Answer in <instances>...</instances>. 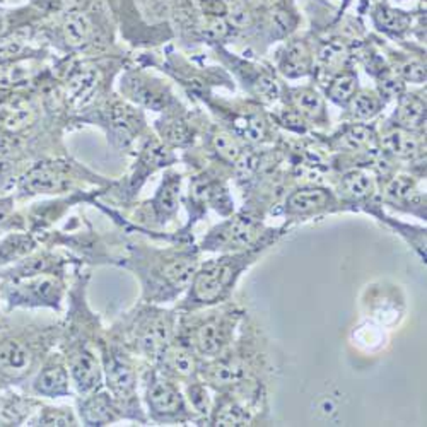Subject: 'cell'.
Listing matches in <instances>:
<instances>
[{"label":"cell","instance_id":"obj_24","mask_svg":"<svg viewBox=\"0 0 427 427\" xmlns=\"http://www.w3.org/2000/svg\"><path fill=\"white\" fill-rule=\"evenodd\" d=\"M370 139H371L370 128H367V127H354V128H350L349 132H345L344 135H342L340 144L347 149L355 150V149L362 148V145L366 144V142Z\"/></svg>","mask_w":427,"mask_h":427},{"label":"cell","instance_id":"obj_14","mask_svg":"<svg viewBox=\"0 0 427 427\" xmlns=\"http://www.w3.org/2000/svg\"><path fill=\"white\" fill-rule=\"evenodd\" d=\"M64 29L67 40H69L70 43L81 45L87 40V36H89L91 26L86 16L81 14V12H72V14L65 19Z\"/></svg>","mask_w":427,"mask_h":427},{"label":"cell","instance_id":"obj_23","mask_svg":"<svg viewBox=\"0 0 427 427\" xmlns=\"http://www.w3.org/2000/svg\"><path fill=\"white\" fill-rule=\"evenodd\" d=\"M414 182L407 177H399L392 179L390 185L387 187V199L392 202H401V200L410 199V195L414 194Z\"/></svg>","mask_w":427,"mask_h":427},{"label":"cell","instance_id":"obj_18","mask_svg":"<svg viewBox=\"0 0 427 427\" xmlns=\"http://www.w3.org/2000/svg\"><path fill=\"white\" fill-rule=\"evenodd\" d=\"M399 118L401 121V125L405 127H412L417 128L424 123L426 120V111H424V104H422L418 99H405L400 106V113Z\"/></svg>","mask_w":427,"mask_h":427},{"label":"cell","instance_id":"obj_20","mask_svg":"<svg viewBox=\"0 0 427 427\" xmlns=\"http://www.w3.org/2000/svg\"><path fill=\"white\" fill-rule=\"evenodd\" d=\"M282 72L287 75H301L306 72L308 67V60L306 55H304V50L299 45H292L291 48L287 50L286 57L282 58Z\"/></svg>","mask_w":427,"mask_h":427},{"label":"cell","instance_id":"obj_22","mask_svg":"<svg viewBox=\"0 0 427 427\" xmlns=\"http://www.w3.org/2000/svg\"><path fill=\"white\" fill-rule=\"evenodd\" d=\"M379 99L376 98L375 94H370V93H362L359 94L357 98L354 99V115L357 116V118H371V116H375L376 113L379 111Z\"/></svg>","mask_w":427,"mask_h":427},{"label":"cell","instance_id":"obj_25","mask_svg":"<svg viewBox=\"0 0 427 427\" xmlns=\"http://www.w3.org/2000/svg\"><path fill=\"white\" fill-rule=\"evenodd\" d=\"M188 399H190V404L194 405V409L200 414H207L209 412V395L207 390L202 387V384H194V387H188Z\"/></svg>","mask_w":427,"mask_h":427},{"label":"cell","instance_id":"obj_29","mask_svg":"<svg viewBox=\"0 0 427 427\" xmlns=\"http://www.w3.org/2000/svg\"><path fill=\"white\" fill-rule=\"evenodd\" d=\"M245 135H248L250 140H262L265 135V123L260 118H250L245 125Z\"/></svg>","mask_w":427,"mask_h":427},{"label":"cell","instance_id":"obj_7","mask_svg":"<svg viewBox=\"0 0 427 427\" xmlns=\"http://www.w3.org/2000/svg\"><path fill=\"white\" fill-rule=\"evenodd\" d=\"M104 371L108 387L116 400L128 401L135 399V372L120 350L111 349L104 353Z\"/></svg>","mask_w":427,"mask_h":427},{"label":"cell","instance_id":"obj_2","mask_svg":"<svg viewBox=\"0 0 427 427\" xmlns=\"http://www.w3.org/2000/svg\"><path fill=\"white\" fill-rule=\"evenodd\" d=\"M174 320L167 311H149L137 316L132 328V342L140 354L148 357H161L166 347L171 344Z\"/></svg>","mask_w":427,"mask_h":427},{"label":"cell","instance_id":"obj_15","mask_svg":"<svg viewBox=\"0 0 427 427\" xmlns=\"http://www.w3.org/2000/svg\"><path fill=\"white\" fill-rule=\"evenodd\" d=\"M29 426H77V418L70 409H47L41 410Z\"/></svg>","mask_w":427,"mask_h":427},{"label":"cell","instance_id":"obj_9","mask_svg":"<svg viewBox=\"0 0 427 427\" xmlns=\"http://www.w3.org/2000/svg\"><path fill=\"white\" fill-rule=\"evenodd\" d=\"M333 204V196L326 190L306 188V190H299L289 196L286 211L289 216H311V214L326 211Z\"/></svg>","mask_w":427,"mask_h":427},{"label":"cell","instance_id":"obj_11","mask_svg":"<svg viewBox=\"0 0 427 427\" xmlns=\"http://www.w3.org/2000/svg\"><path fill=\"white\" fill-rule=\"evenodd\" d=\"M81 416L86 426H104L120 418L106 393H98L81 404Z\"/></svg>","mask_w":427,"mask_h":427},{"label":"cell","instance_id":"obj_12","mask_svg":"<svg viewBox=\"0 0 427 427\" xmlns=\"http://www.w3.org/2000/svg\"><path fill=\"white\" fill-rule=\"evenodd\" d=\"M178 196H179V177L177 179V177H171V179H166L165 183H162L161 190H159V194L156 196V205H154V209H156L159 217L161 219H165V217L173 216L174 211L178 209Z\"/></svg>","mask_w":427,"mask_h":427},{"label":"cell","instance_id":"obj_10","mask_svg":"<svg viewBox=\"0 0 427 427\" xmlns=\"http://www.w3.org/2000/svg\"><path fill=\"white\" fill-rule=\"evenodd\" d=\"M159 359H162L167 375L177 378H192L196 372V359L190 345H167Z\"/></svg>","mask_w":427,"mask_h":427},{"label":"cell","instance_id":"obj_1","mask_svg":"<svg viewBox=\"0 0 427 427\" xmlns=\"http://www.w3.org/2000/svg\"><path fill=\"white\" fill-rule=\"evenodd\" d=\"M246 255H234V257L217 258L207 262L202 269L195 272L192 294L188 297V304L204 306L221 301L231 292V289L240 277L241 270L246 267Z\"/></svg>","mask_w":427,"mask_h":427},{"label":"cell","instance_id":"obj_16","mask_svg":"<svg viewBox=\"0 0 427 427\" xmlns=\"http://www.w3.org/2000/svg\"><path fill=\"white\" fill-rule=\"evenodd\" d=\"M250 421V414L245 407H241L236 401H228L219 409L214 422L217 426H243Z\"/></svg>","mask_w":427,"mask_h":427},{"label":"cell","instance_id":"obj_13","mask_svg":"<svg viewBox=\"0 0 427 427\" xmlns=\"http://www.w3.org/2000/svg\"><path fill=\"white\" fill-rule=\"evenodd\" d=\"M384 148L400 157H414L418 152V142L410 133L392 132L384 137Z\"/></svg>","mask_w":427,"mask_h":427},{"label":"cell","instance_id":"obj_6","mask_svg":"<svg viewBox=\"0 0 427 427\" xmlns=\"http://www.w3.org/2000/svg\"><path fill=\"white\" fill-rule=\"evenodd\" d=\"M33 345L23 337H6L0 340V375L16 379L24 376L35 362Z\"/></svg>","mask_w":427,"mask_h":427},{"label":"cell","instance_id":"obj_26","mask_svg":"<svg viewBox=\"0 0 427 427\" xmlns=\"http://www.w3.org/2000/svg\"><path fill=\"white\" fill-rule=\"evenodd\" d=\"M216 149L226 159H236L240 156V148H238L236 140L233 137L226 135V133H221V135L216 137Z\"/></svg>","mask_w":427,"mask_h":427},{"label":"cell","instance_id":"obj_28","mask_svg":"<svg viewBox=\"0 0 427 427\" xmlns=\"http://www.w3.org/2000/svg\"><path fill=\"white\" fill-rule=\"evenodd\" d=\"M400 74L405 81H410V82L421 84L426 81V69L421 64H416V62H412V64H405L400 69Z\"/></svg>","mask_w":427,"mask_h":427},{"label":"cell","instance_id":"obj_4","mask_svg":"<svg viewBox=\"0 0 427 427\" xmlns=\"http://www.w3.org/2000/svg\"><path fill=\"white\" fill-rule=\"evenodd\" d=\"M234 325V316L228 313H212L192 330L190 347L199 354L216 357L231 342Z\"/></svg>","mask_w":427,"mask_h":427},{"label":"cell","instance_id":"obj_27","mask_svg":"<svg viewBox=\"0 0 427 427\" xmlns=\"http://www.w3.org/2000/svg\"><path fill=\"white\" fill-rule=\"evenodd\" d=\"M378 19L381 26H384L387 29H401L405 26L404 16H401L400 12H395L392 9L381 11V14H378Z\"/></svg>","mask_w":427,"mask_h":427},{"label":"cell","instance_id":"obj_21","mask_svg":"<svg viewBox=\"0 0 427 427\" xmlns=\"http://www.w3.org/2000/svg\"><path fill=\"white\" fill-rule=\"evenodd\" d=\"M296 104L299 108V111H303L308 116H318L323 111V101H321L320 96L308 89L297 93Z\"/></svg>","mask_w":427,"mask_h":427},{"label":"cell","instance_id":"obj_5","mask_svg":"<svg viewBox=\"0 0 427 427\" xmlns=\"http://www.w3.org/2000/svg\"><path fill=\"white\" fill-rule=\"evenodd\" d=\"M7 292L11 306H55L58 308L62 296V284L48 274L21 277V282Z\"/></svg>","mask_w":427,"mask_h":427},{"label":"cell","instance_id":"obj_30","mask_svg":"<svg viewBox=\"0 0 427 427\" xmlns=\"http://www.w3.org/2000/svg\"><path fill=\"white\" fill-rule=\"evenodd\" d=\"M342 50H344V48H342L340 45L330 43V45H326L323 50H321L320 58L325 62V64H333V62H337L338 58H340Z\"/></svg>","mask_w":427,"mask_h":427},{"label":"cell","instance_id":"obj_8","mask_svg":"<svg viewBox=\"0 0 427 427\" xmlns=\"http://www.w3.org/2000/svg\"><path fill=\"white\" fill-rule=\"evenodd\" d=\"M33 390L36 395L47 396V399H62V396L69 395V371H67V364L60 357V354L52 355L43 364L33 383Z\"/></svg>","mask_w":427,"mask_h":427},{"label":"cell","instance_id":"obj_19","mask_svg":"<svg viewBox=\"0 0 427 427\" xmlns=\"http://www.w3.org/2000/svg\"><path fill=\"white\" fill-rule=\"evenodd\" d=\"M355 86H357V79L354 74H342L332 82L328 94L333 101L347 103L354 96Z\"/></svg>","mask_w":427,"mask_h":427},{"label":"cell","instance_id":"obj_17","mask_svg":"<svg viewBox=\"0 0 427 427\" xmlns=\"http://www.w3.org/2000/svg\"><path fill=\"white\" fill-rule=\"evenodd\" d=\"M344 190L353 199H366L372 192V182L362 171H353L344 178Z\"/></svg>","mask_w":427,"mask_h":427},{"label":"cell","instance_id":"obj_3","mask_svg":"<svg viewBox=\"0 0 427 427\" xmlns=\"http://www.w3.org/2000/svg\"><path fill=\"white\" fill-rule=\"evenodd\" d=\"M145 400L150 416L159 422H182L188 418L185 399L170 379L152 376L145 388Z\"/></svg>","mask_w":427,"mask_h":427}]
</instances>
